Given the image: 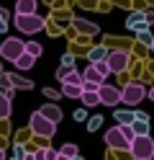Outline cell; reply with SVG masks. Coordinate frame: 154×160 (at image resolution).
I'll return each mask as SVG.
<instances>
[{
  "mask_svg": "<svg viewBox=\"0 0 154 160\" xmlns=\"http://www.w3.org/2000/svg\"><path fill=\"white\" fill-rule=\"evenodd\" d=\"M126 150L131 152V158H136V160H152L154 158V139L149 134H133Z\"/></svg>",
  "mask_w": 154,
  "mask_h": 160,
  "instance_id": "cell-1",
  "label": "cell"
},
{
  "mask_svg": "<svg viewBox=\"0 0 154 160\" xmlns=\"http://www.w3.org/2000/svg\"><path fill=\"white\" fill-rule=\"evenodd\" d=\"M28 127H31V132H34V134H41V137H46V139L57 134V124L51 122V119H46L41 111H34V114H31Z\"/></svg>",
  "mask_w": 154,
  "mask_h": 160,
  "instance_id": "cell-2",
  "label": "cell"
},
{
  "mask_svg": "<svg viewBox=\"0 0 154 160\" xmlns=\"http://www.w3.org/2000/svg\"><path fill=\"white\" fill-rule=\"evenodd\" d=\"M16 26L21 34H36L44 28V18L39 13H16Z\"/></svg>",
  "mask_w": 154,
  "mask_h": 160,
  "instance_id": "cell-3",
  "label": "cell"
},
{
  "mask_svg": "<svg viewBox=\"0 0 154 160\" xmlns=\"http://www.w3.org/2000/svg\"><path fill=\"white\" fill-rule=\"evenodd\" d=\"M144 98H147V85L139 83V80H133V83L123 85V91H121V101L126 103V106H136V103L144 101Z\"/></svg>",
  "mask_w": 154,
  "mask_h": 160,
  "instance_id": "cell-4",
  "label": "cell"
},
{
  "mask_svg": "<svg viewBox=\"0 0 154 160\" xmlns=\"http://www.w3.org/2000/svg\"><path fill=\"white\" fill-rule=\"evenodd\" d=\"M98 98H100V106H118L121 103V88L105 85V80H103L98 85Z\"/></svg>",
  "mask_w": 154,
  "mask_h": 160,
  "instance_id": "cell-5",
  "label": "cell"
},
{
  "mask_svg": "<svg viewBox=\"0 0 154 160\" xmlns=\"http://www.w3.org/2000/svg\"><path fill=\"white\" fill-rule=\"evenodd\" d=\"M105 62H108L110 72H123V70H128L131 57H128V52H123V49H116V52H108Z\"/></svg>",
  "mask_w": 154,
  "mask_h": 160,
  "instance_id": "cell-6",
  "label": "cell"
},
{
  "mask_svg": "<svg viewBox=\"0 0 154 160\" xmlns=\"http://www.w3.org/2000/svg\"><path fill=\"white\" fill-rule=\"evenodd\" d=\"M23 52V42H21L18 36H8L3 44H0V57L8 59V62H13V59Z\"/></svg>",
  "mask_w": 154,
  "mask_h": 160,
  "instance_id": "cell-7",
  "label": "cell"
},
{
  "mask_svg": "<svg viewBox=\"0 0 154 160\" xmlns=\"http://www.w3.org/2000/svg\"><path fill=\"white\" fill-rule=\"evenodd\" d=\"M105 145L113 147V150H126V147H128V139L121 134L118 127H110L108 132H105Z\"/></svg>",
  "mask_w": 154,
  "mask_h": 160,
  "instance_id": "cell-8",
  "label": "cell"
},
{
  "mask_svg": "<svg viewBox=\"0 0 154 160\" xmlns=\"http://www.w3.org/2000/svg\"><path fill=\"white\" fill-rule=\"evenodd\" d=\"M147 16H144V11H133L128 18H126V28H131V31H139V28H147Z\"/></svg>",
  "mask_w": 154,
  "mask_h": 160,
  "instance_id": "cell-9",
  "label": "cell"
},
{
  "mask_svg": "<svg viewBox=\"0 0 154 160\" xmlns=\"http://www.w3.org/2000/svg\"><path fill=\"white\" fill-rule=\"evenodd\" d=\"M39 111L44 114L46 119H51V122H54V124H59V122H62V108H59L57 103H44V106L39 108Z\"/></svg>",
  "mask_w": 154,
  "mask_h": 160,
  "instance_id": "cell-10",
  "label": "cell"
},
{
  "mask_svg": "<svg viewBox=\"0 0 154 160\" xmlns=\"http://www.w3.org/2000/svg\"><path fill=\"white\" fill-rule=\"evenodd\" d=\"M13 62H16L18 70H31V67H34V62H36V57H31L28 52H21V54L13 59Z\"/></svg>",
  "mask_w": 154,
  "mask_h": 160,
  "instance_id": "cell-11",
  "label": "cell"
},
{
  "mask_svg": "<svg viewBox=\"0 0 154 160\" xmlns=\"http://www.w3.org/2000/svg\"><path fill=\"white\" fill-rule=\"evenodd\" d=\"M59 158H69V160H77V158H80V150H77V145H72V142L62 145V147H59Z\"/></svg>",
  "mask_w": 154,
  "mask_h": 160,
  "instance_id": "cell-12",
  "label": "cell"
},
{
  "mask_svg": "<svg viewBox=\"0 0 154 160\" xmlns=\"http://www.w3.org/2000/svg\"><path fill=\"white\" fill-rule=\"evenodd\" d=\"M82 93V85H75V83H62V96L67 98H80Z\"/></svg>",
  "mask_w": 154,
  "mask_h": 160,
  "instance_id": "cell-13",
  "label": "cell"
},
{
  "mask_svg": "<svg viewBox=\"0 0 154 160\" xmlns=\"http://www.w3.org/2000/svg\"><path fill=\"white\" fill-rule=\"evenodd\" d=\"M105 57H108V47H103V44L92 47V49H90V54H87L90 62H98V59H105Z\"/></svg>",
  "mask_w": 154,
  "mask_h": 160,
  "instance_id": "cell-14",
  "label": "cell"
},
{
  "mask_svg": "<svg viewBox=\"0 0 154 160\" xmlns=\"http://www.w3.org/2000/svg\"><path fill=\"white\" fill-rule=\"evenodd\" d=\"M113 116H116L118 124H131V122H133V111H128V108H116Z\"/></svg>",
  "mask_w": 154,
  "mask_h": 160,
  "instance_id": "cell-15",
  "label": "cell"
},
{
  "mask_svg": "<svg viewBox=\"0 0 154 160\" xmlns=\"http://www.w3.org/2000/svg\"><path fill=\"white\" fill-rule=\"evenodd\" d=\"M82 103L85 106H100V98H98V91H82L80 93Z\"/></svg>",
  "mask_w": 154,
  "mask_h": 160,
  "instance_id": "cell-16",
  "label": "cell"
},
{
  "mask_svg": "<svg viewBox=\"0 0 154 160\" xmlns=\"http://www.w3.org/2000/svg\"><path fill=\"white\" fill-rule=\"evenodd\" d=\"M16 13H36V0H18Z\"/></svg>",
  "mask_w": 154,
  "mask_h": 160,
  "instance_id": "cell-17",
  "label": "cell"
},
{
  "mask_svg": "<svg viewBox=\"0 0 154 160\" xmlns=\"http://www.w3.org/2000/svg\"><path fill=\"white\" fill-rule=\"evenodd\" d=\"M8 116H10V98L0 91V122H5Z\"/></svg>",
  "mask_w": 154,
  "mask_h": 160,
  "instance_id": "cell-18",
  "label": "cell"
},
{
  "mask_svg": "<svg viewBox=\"0 0 154 160\" xmlns=\"http://www.w3.org/2000/svg\"><path fill=\"white\" fill-rule=\"evenodd\" d=\"M136 42L144 44V47H149V44L154 42V36H152V31H149V26H147V28H139V31H136Z\"/></svg>",
  "mask_w": 154,
  "mask_h": 160,
  "instance_id": "cell-19",
  "label": "cell"
},
{
  "mask_svg": "<svg viewBox=\"0 0 154 160\" xmlns=\"http://www.w3.org/2000/svg\"><path fill=\"white\" fill-rule=\"evenodd\" d=\"M75 26L80 28L82 34H98V26H95V23H90V21H82V18H77Z\"/></svg>",
  "mask_w": 154,
  "mask_h": 160,
  "instance_id": "cell-20",
  "label": "cell"
},
{
  "mask_svg": "<svg viewBox=\"0 0 154 160\" xmlns=\"http://www.w3.org/2000/svg\"><path fill=\"white\" fill-rule=\"evenodd\" d=\"M82 78H85V80H95V83H103V80H105V78L95 70V65H92V62H90V67L85 70V72H82Z\"/></svg>",
  "mask_w": 154,
  "mask_h": 160,
  "instance_id": "cell-21",
  "label": "cell"
},
{
  "mask_svg": "<svg viewBox=\"0 0 154 160\" xmlns=\"http://www.w3.org/2000/svg\"><path fill=\"white\" fill-rule=\"evenodd\" d=\"M133 134H149V122H141V119H133L131 122Z\"/></svg>",
  "mask_w": 154,
  "mask_h": 160,
  "instance_id": "cell-22",
  "label": "cell"
},
{
  "mask_svg": "<svg viewBox=\"0 0 154 160\" xmlns=\"http://www.w3.org/2000/svg\"><path fill=\"white\" fill-rule=\"evenodd\" d=\"M23 52H28L31 57H41V44L39 42H23Z\"/></svg>",
  "mask_w": 154,
  "mask_h": 160,
  "instance_id": "cell-23",
  "label": "cell"
},
{
  "mask_svg": "<svg viewBox=\"0 0 154 160\" xmlns=\"http://www.w3.org/2000/svg\"><path fill=\"white\" fill-rule=\"evenodd\" d=\"M87 122V132H98V129L103 127V116L98 114V116H92V119H85Z\"/></svg>",
  "mask_w": 154,
  "mask_h": 160,
  "instance_id": "cell-24",
  "label": "cell"
},
{
  "mask_svg": "<svg viewBox=\"0 0 154 160\" xmlns=\"http://www.w3.org/2000/svg\"><path fill=\"white\" fill-rule=\"evenodd\" d=\"M92 65H95V70H98L103 78H108V75H110V70H108V62H105V59H98V62H92Z\"/></svg>",
  "mask_w": 154,
  "mask_h": 160,
  "instance_id": "cell-25",
  "label": "cell"
},
{
  "mask_svg": "<svg viewBox=\"0 0 154 160\" xmlns=\"http://www.w3.org/2000/svg\"><path fill=\"white\" fill-rule=\"evenodd\" d=\"M118 129H121V134L131 142V137H133V129H131V124H118Z\"/></svg>",
  "mask_w": 154,
  "mask_h": 160,
  "instance_id": "cell-26",
  "label": "cell"
},
{
  "mask_svg": "<svg viewBox=\"0 0 154 160\" xmlns=\"http://www.w3.org/2000/svg\"><path fill=\"white\" fill-rule=\"evenodd\" d=\"M8 85H10V75H8V72H3V70H0V91H5Z\"/></svg>",
  "mask_w": 154,
  "mask_h": 160,
  "instance_id": "cell-27",
  "label": "cell"
},
{
  "mask_svg": "<svg viewBox=\"0 0 154 160\" xmlns=\"http://www.w3.org/2000/svg\"><path fill=\"white\" fill-rule=\"evenodd\" d=\"M54 158H59V150L46 147V150H44V160H54Z\"/></svg>",
  "mask_w": 154,
  "mask_h": 160,
  "instance_id": "cell-28",
  "label": "cell"
},
{
  "mask_svg": "<svg viewBox=\"0 0 154 160\" xmlns=\"http://www.w3.org/2000/svg\"><path fill=\"white\" fill-rule=\"evenodd\" d=\"M62 65H64V67H75V57H72V54H64V57H62Z\"/></svg>",
  "mask_w": 154,
  "mask_h": 160,
  "instance_id": "cell-29",
  "label": "cell"
},
{
  "mask_svg": "<svg viewBox=\"0 0 154 160\" xmlns=\"http://www.w3.org/2000/svg\"><path fill=\"white\" fill-rule=\"evenodd\" d=\"M85 119H87V111L85 108H77L75 111V122H85Z\"/></svg>",
  "mask_w": 154,
  "mask_h": 160,
  "instance_id": "cell-30",
  "label": "cell"
},
{
  "mask_svg": "<svg viewBox=\"0 0 154 160\" xmlns=\"http://www.w3.org/2000/svg\"><path fill=\"white\" fill-rule=\"evenodd\" d=\"M133 119H141V122H149V114H144V111H133Z\"/></svg>",
  "mask_w": 154,
  "mask_h": 160,
  "instance_id": "cell-31",
  "label": "cell"
},
{
  "mask_svg": "<svg viewBox=\"0 0 154 160\" xmlns=\"http://www.w3.org/2000/svg\"><path fill=\"white\" fill-rule=\"evenodd\" d=\"M44 96H46V98H59V93L51 91V88H44Z\"/></svg>",
  "mask_w": 154,
  "mask_h": 160,
  "instance_id": "cell-32",
  "label": "cell"
},
{
  "mask_svg": "<svg viewBox=\"0 0 154 160\" xmlns=\"http://www.w3.org/2000/svg\"><path fill=\"white\" fill-rule=\"evenodd\" d=\"M13 155H16V158H23V155H26V150H23V147H21V145H18V147L13 150Z\"/></svg>",
  "mask_w": 154,
  "mask_h": 160,
  "instance_id": "cell-33",
  "label": "cell"
},
{
  "mask_svg": "<svg viewBox=\"0 0 154 160\" xmlns=\"http://www.w3.org/2000/svg\"><path fill=\"white\" fill-rule=\"evenodd\" d=\"M144 16H147V23H149V26H154V11H149V13H144Z\"/></svg>",
  "mask_w": 154,
  "mask_h": 160,
  "instance_id": "cell-34",
  "label": "cell"
},
{
  "mask_svg": "<svg viewBox=\"0 0 154 160\" xmlns=\"http://www.w3.org/2000/svg\"><path fill=\"white\" fill-rule=\"evenodd\" d=\"M147 98H149V101H154V85L147 88Z\"/></svg>",
  "mask_w": 154,
  "mask_h": 160,
  "instance_id": "cell-35",
  "label": "cell"
},
{
  "mask_svg": "<svg viewBox=\"0 0 154 160\" xmlns=\"http://www.w3.org/2000/svg\"><path fill=\"white\" fill-rule=\"evenodd\" d=\"M0 18H3V21H8V11H3V8H0Z\"/></svg>",
  "mask_w": 154,
  "mask_h": 160,
  "instance_id": "cell-36",
  "label": "cell"
},
{
  "mask_svg": "<svg viewBox=\"0 0 154 160\" xmlns=\"http://www.w3.org/2000/svg\"><path fill=\"white\" fill-rule=\"evenodd\" d=\"M3 158H5V152H3V147H0V160H3Z\"/></svg>",
  "mask_w": 154,
  "mask_h": 160,
  "instance_id": "cell-37",
  "label": "cell"
},
{
  "mask_svg": "<svg viewBox=\"0 0 154 160\" xmlns=\"http://www.w3.org/2000/svg\"><path fill=\"white\" fill-rule=\"evenodd\" d=\"M149 49H152V52H154V42H152V44H149Z\"/></svg>",
  "mask_w": 154,
  "mask_h": 160,
  "instance_id": "cell-38",
  "label": "cell"
},
{
  "mask_svg": "<svg viewBox=\"0 0 154 160\" xmlns=\"http://www.w3.org/2000/svg\"><path fill=\"white\" fill-rule=\"evenodd\" d=\"M0 70H3V65H0Z\"/></svg>",
  "mask_w": 154,
  "mask_h": 160,
  "instance_id": "cell-39",
  "label": "cell"
}]
</instances>
